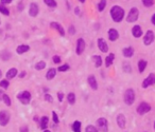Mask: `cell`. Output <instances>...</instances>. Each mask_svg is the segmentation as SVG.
I'll return each instance as SVG.
<instances>
[{"instance_id": "obj_1", "label": "cell", "mask_w": 155, "mask_h": 132, "mask_svg": "<svg viewBox=\"0 0 155 132\" xmlns=\"http://www.w3.org/2000/svg\"><path fill=\"white\" fill-rule=\"evenodd\" d=\"M109 15H111L114 22L120 23L124 19L125 12H124L123 7H121L120 5H113L111 7V11H109Z\"/></svg>"}, {"instance_id": "obj_2", "label": "cell", "mask_w": 155, "mask_h": 132, "mask_svg": "<svg viewBox=\"0 0 155 132\" xmlns=\"http://www.w3.org/2000/svg\"><path fill=\"white\" fill-rule=\"evenodd\" d=\"M138 18H139V10L137 7H132L127 13V21L130 23H133V22H136L138 20Z\"/></svg>"}, {"instance_id": "obj_3", "label": "cell", "mask_w": 155, "mask_h": 132, "mask_svg": "<svg viewBox=\"0 0 155 132\" xmlns=\"http://www.w3.org/2000/svg\"><path fill=\"white\" fill-rule=\"evenodd\" d=\"M124 103L127 105V106H131V105L134 104L135 101V92L133 89H127L125 92H124V96H123Z\"/></svg>"}, {"instance_id": "obj_4", "label": "cell", "mask_w": 155, "mask_h": 132, "mask_svg": "<svg viewBox=\"0 0 155 132\" xmlns=\"http://www.w3.org/2000/svg\"><path fill=\"white\" fill-rule=\"evenodd\" d=\"M31 93L29 91H22L17 95V99L20 101L22 105H28L31 101Z\"/></svg>"}, {"instance_id": "obj_5", "label": "cell", "mask_w": 155, "mask_h": 132, "mask_svg": "<svg viewBox=\"0 0 155 132\" xmlns=\"http://www.w3.org/2000/svg\"><path fill=\"white\" fill-rule=\"evenodd\" d=\"M97 128L100 132H108V122L104 117H100L97 119Z\"/></svg>"}, {"instance_id": "obj_6", "label": "cell", "mask_w": 155, "mask_h": 132, "mask_svg": "<svg viewBox=\"0 0 155 132\" xmlns=\"http://www.w3.org/2000/svg\"><path fill=\"white\" fill-rule=\"evenodd\" d=\"M11 119V115L10 113L5 110L3 111H0V126H2V127H5V126L9 124Z\"/></svg>"}, {"instance_id": "obj_7", "label": "cell", "mask_w": 155, "mask_h": 132, "mask_svg": "<svg viewBox=\"0 0 155 132\" xmlns=\"http://www.w3.org/2000/svg\"><path fill=\"white\" fill-rule=\"evenodd\" d=\"M155 39V35H154V32L152 31V30H149L147 31V33L145 34V37H144V43L146 45H150L152 42L154 41Z\"/></svg>"}, {"instance_id": "obj_8", "label": "cell", "mask_w": 155, "mask_h": 132, "mask_svg": "<svg viewBox=\"0 0 155 132\" xmlns=\"http://www.w3.org/2000/svg\"><path fill=\"white\" fill-rule=\"evenodd\" d=\"M150 110H151V106H150L148 103H145V101L139 104V106L137 107V113L140 115H144L146 114V113H148Z\"/></svg>"}, {"instance_id": "obj_9", "label": "cell", "mask_w": 155, "mask_h": 132, "mask_svg": "<svg viewBox=\"0 0 155 132\" xmlns=\"http://www.w3.org/2000/svg\"><path fill=\"white\" fill-rule=\"evenodd\" d=\"M39 13V7L38 4L35 2H32L29 5V16L30 17H36Z\"/></svg>"}, {"instance_id": "obj_10", "label": "cell", "mask_w": 155, "mask_h": 132, "mask_svg": "<svg viewBox=\"0 0 155 132\" xmlns=\"http://www.w3.org/2000/svg\"><path fill=\"white\" fill-rule=\"evenodd\" d=\"M85 48H86V43H85V40L83 38H79L77 40V48H75V53L78 55H81L82 53L85 51Z\"/></svg>"}, {"instance_id": "obj_11", "label": "cell", "mask_w": 155, "mask_h": 132, "mask_svg": "<svg viewBox=\"0 0 155 132\" xmlns=\"http://www.w3.org/2000/svg\"><path fill=\"white\" fill-rule=\"evenodd\" d=\"M50 28L57 30V33H59L61 36H65V30H64L63 25H60V23L57 22V21H52V22H50Z\"/></svg>"}, {"instance_id": "obj_12", "label": "cell", "mask_w": 155, "mask_h": 132, "mask_svg": "<svg viewBox=\"0 0 155 132\" xmlns=\"http://www.w3.org/2000/svg\"><path fill=\"white\" fill-rule=\"evenodd\" d=\"M151 85H155V74L151 73L149 74V76L144 80L142 83V88H148Z\"/></svg>"}, {"instance_id": "obj_13", "label": "cell", "mask_w": 155, "mask_h": 132, "mask_svg": "<svg viewBox=\"0 0 155 132\" xmlns=\"http://www.w3.org/2000/svg\"><path fill=\"white\" fill-rule=\"evenodd\" d=\"M107 35H108V39L111 41H116L117 39L119 38V32L114 28L109 29L108 32H107Z\"/></svg>"}, {"instance_id": "obj_14", "label": "cell", "mask_w": 155, "mask_h": 132, "mask_svg": "<svg viewBox=\"0 0 155 132\" xmlns=\"http://www.w3.org/2000/svg\"><path fill=\"white\" fill-rule=\"evenodd\" d=\"M87 81L89 87L92 88V90L94 91L98 90V81H97V78H96L95 75H89L87 78Z\"/></svg>"}, {"instance_id": "obj_15", "label": "cell", "mask_w": 155, "mask_h": 132, "mask_svg": "<svg viewBox=\"0 0 155 132\" xmlns=\"http://www.w3.org/2000/svg\"><path fill=\"white\" fill-rule=\"evenodd\" d=\"M98 48L102 53H106L108 51V45L103 38H98Z\"/></svg>"}, {"instance_id": "obj_16", "label": "cell", "mask_w": 155, "mask_h": 132, "mask_svg": "<svg viewBox=\"0 0 155 132\" xmlns=\"http://www.w3.org/2000/svg\"><path fill=\"white\" fill-rule=\"evenodd\" d=\"M142 34H144V32H142V29H141L140 25H136L132 28V35L134 36L135 38H139V37H141Z\"/></svg>"}, {"instance_id": "obj_17", "label": "cell", "mask_w": 155, "mask_h": 132, "mask_svg": "<svg viewBox=\"0 0 155 132\" xmlns=\"http://www.w3.org/2000/svg\"><path fill=\"white\" fill-rule=\"evenodd\" d=\"M117 125L118 127L121 129H123L125 127V124H127V119H125V116L123 114H118L117 115Z\"/></svg>"}, {"instance_id": "obj_18", "label": "cell", "mask_w": 155, "mask_h": 132, "mask_svg": "<svg viewBox=\"0 0 155 132\" xmlns=\"http://www.w3.org/2000/svg\"><path fill=\"white\" fill-rule=\"evenodd\" d=\"M122 54H123L124 57L131 58L132 56L134 55V49H133V47H127V48H124L122 50Z\"/></svg>"}, {"instance_id": "obj_19", "label": "cell", "mask_w": 155, "mask_h": 132, "mask_svg": "<svg viewBox=\"0 0 155 132\" xmlns=\"http://www.w3.org/2000/svg\"><path fill=\"white\" fill-rule=\"evenodd\" d=\"M18 74V70L16 68H11V69L7 70V79H12V78H14L16 75Z\"/></svg>"}, {"instance_id": "obj_20", "label": "cell", "mask_w": 155, "mask_h": 132, "mask_svg": "<svg viewBox=\"0 0 155 132\" xmlns=\"http://www.w3.org/2000/svg\"><path fill=\"white\" fill-rule=\"evenodd\" d=\"M57 70L55 69V68H50L48 71H47V73H46V78L48 80H51L53 79L54 77H55V75H57Z\"/></svg>"}, {"instance_id": "obj_21", "label": "cell", "mask_w": 155, "mask_h": 132, "mask_svg": "<svg viewBox=\"0 0 155 132\" xmlns=\"http://www.w3.org/2000/svg\"><path fill=\"white\" fill-rule=\"evenodd\" d=\"M29 50H30V45H20L17 47V49H16V52H17V54H19V55H21V54H24V53L28 52Z\"/></svg>"}, {"instance_id": "obj_22", "label": "cell", "mask_w": 155, "mask_h": 132, "mask_svg": "<svg viewBox=\"0 0 155 132\" xmlns=\"http://www.w3.org/2000/svg\"><path fill=\"white\" fill-rule=\"evenodd\" d=\"M114 59H115V54H114V53H111V54H108V55L106 56V58H105V67L106 68H109V67L113 65Z\"/></svg>"}, {"instance_id": "obj_23", "label": "cell", "mask_w": 155, "mask_h": 132, "mask_svg": "<svg viewBox=\"0 0 155 132\" xmlns=\"http://www.w3.org/2000/svg\"><path fill=\"white\" fill-rule=\"evenodd\" d=\"M48 124H49V117L48 116H42L40 118V121H39V127L42 129V130H45V129L48 127Z\"/></svg>"}, {"instance_id": "obj_24", "label": "cell", "mask_w": 155, "mask_h": 132, "mask_svg": "<svg viewBox=\"0 0 155 132\" xmlns=\"http://www.w3.org/2000/svg\"><path fill=\"white\" fill-rule=\"evenodd\" d=\"M92 61L95 63L96 68H100L102 66V57L100 55H94L92 56Z\"/></svg>"}, {"instance_id": "obj_25", "label": "cell", "mask_w": 155, "mask_h": 132, "mask_svg": "<svg viewBox=\"0 0 155 132\" xmlns=\"http://www.w3.org/2000/svg\"><path fill=\"white\" fill-rule=\"evenodd\" d=\"M147 65H148V63H147L146 60L140 59V60L138 61V71H139L140 73H142L146 70V68H147Z\"/></svg>"}, {"instance_id": "obj_26", "label": "cell", "mask_w": 155, "mask_h": 132, "mask_svg": "<svg viewBox=\"0 0 155 132\" xmlns=\"http://www.w3.org/2000/svg\"><path fill=\"white\" fill-rule=\"evenodd\" d=\"M106 5H107V1L106 0H100L99 1L98 5H97V7H98V11L100 12V13H102L103 11L105 10Z\"/></svg>"}, {"instance_id": "obj_27", "label": "cell", "mask_w": 155, "mask_h": 132, "mask_svg": "<svg viewBox=\"0 0 155 132\" xmlns=\"http://www.w3.org/2000/svg\"><path fill=\"white\" fill-rule=\"evenodd\" d=\"M44 3L50 9H55L57 7V2L55 0H44Z\"/></svg>"}, {"instance_id": "obj_28", "label": "cell", "mask_w": 155, "mask_h": 132, "mask_svg": "<svg viewBox=\"0 0 155 132\" xmlns=\"http://www.w3.org/2000/svg\"><path fill=\"white\" fill-rule=\"evenodd\" d=\"M0 14L4 15V16H9L10 15V10L9 7H7V5L0 3Z\"/></svg>"}, {"instance_id": "obj_29", "label": "cell", "mask_w": 155, "mask_h": 132, "mask_svg": "<svg viewBox=\"0 0 155 132\" xmlns=\"http://www.w3.org/2000/svg\"><path fill=\"white\" fill-rule=\"evenodd\" d=\"M11 57H12V54L9 51H2V52H0V58L2 59V60H9V59H11Z\"/></svg>"}, {"instance_id": "obj_30", "label": "cell", "mask_w": 155, "mask_h": 132, "mask_svg": "<svg viewBox=\"0 0 155 132\" xmlns=\"http://www.w3.org/2000/svg\"><path fill=\"white\" fill-rule=\"evenodd\" d=\"M81 127H82L81 122L75 121V122H73V124H72V131L73 132H81Z\"/></svg>"}, {"instance_id": "obj_31", "label": "cell", "mask_w": 155, "mask_h": 132, "mask_svg": "<svg viewBox=\"0 0 155 132\" xmlns=\"http://www.w3.org/2000/svg\"><path fill=\"white\" fill-rule=\"evenodd\" d=\"M67 101H68V104L74 105V103H75V94L72 93V92H71V93H68Z\"/></svg>"}, {"instance_id": "obj_32", "label": "cell", "mask_w": 155, "mask_h": 132, "mask_svg": "<svg viewBox=\"0 0 155 132\" xmlns=\"http://www.w3.org/2000/svg\"><path fill=\"white\" fill-rule=\"evenodd\" d=\"M9 86H10V81H9V79H2L0 80V88H2V89H7L9 88Z\"/></svg>"}, {"instance_id": "obj_33", "label": "cell", "mask_w": 155, "mask_h": 132, "mask_svg": "<svg viewBox=\"0 0 155 132\" xmlns=\"http://www.w3.org/2000/svg\"><path fill=\"white\" fill-rule=\"evenodd\" d=\"M141 2H142V4L145 5L146 7H151L154 5V0H141Z\"/></svg>"}, {"instance_id": "obj_34", "label": "cell", "mask_w": 155, "mask_h": 132, "mask_svg": "<svg viewBox=\"0 0 155 132\" xmlns=\"http://www.w3.org/2000/svg\"><path fill=\"white\" fill-rule=\"evenodd\" d=\"M69 69H70V66L68 63H64V65H62V66H60L57 68V71H60V72H66Z\"/></svg>"}, {"instance_id": "obj_35", "label": "cell", "mask_w": 155, "mask_h": 132, "mask_svg": "<svg viewBox=\"0 0 155 132\" xmlns=\"http://www.w3.org/2000/svg\"><path fill=\"white\" fill-rule=\"evenodd\" d=\"M46 68V63L45 61H42V60H40V61H38V63L35 65V69L38 70V71H40V70L45 69Z\"/></svg>"}, {"instance_id": "obj_36", "label": "cell", "mask_w": 155, "mask_h": 132, "mask_svg": "<svg viewBox=\"0 0 155 132\" xmlns=\"http://www.w3.org/2000/svg\"><path fill=\"white\" fill-rule=\"evenodd\" d=\"M2 101H4V104L7 105V107H10L11 105H12V101H11V97L7 95V94H5L4 93V95H3V98H2Z\"/></svg>"}, {"instance_id": "obj_37", "label": "cell", "mask_w": 155, "mask_h": 132, "mask_svg": "<svg viewBox=\"0 0 155 132\" xmlns=\"http://www.w3.org/2000/svg\"><path fill=\"white\" fill-rule=\"evenodd\" d=\"M85 132H99L98 128L95 127L94 125H88L86 128H85Z\"/></svg>"}, {"instance_id": "obj_38", "label": "cell", "mask_w": 155, "mask_h": 132, "mask_svg": "<svg viewBox=\"0 0 155 132\" xmlns=\"http://www.w3.org/2000/svg\"><path fill=\"white\" fill-rule=\"evenodd\" d=\"M122 68H123V71L125 72V73H131V72H132V67H131L130 63H124Z\"/></svg>"}, {"instance_id": "obj_39", "label": "cell", "mask_w": 155, "mask_h": 132, "mask_svg": "<svg viewBox=\"0 0 155 132\" xmlns=\"http://www.w3.org/2000/svg\"><path fill=\"white\" fill-rule=\"evenodd\" d=\"M52 121L54 124H59V123H60V118H59V116H57L55 111H52Z\"/></svg>"}, {"instance_id": "obj_40", "label": "cell", "mask_w": 155, "mask_h": 132, "mask_svg": "<svg viewBox=\"0 0 155 132\" xmlns=\"http://www.w3.org/2000/svg\"><path fill=\"white\" fill-rule=\"evenodd\" d=\"M44 98H45V101H48V103H52V101H53L52 95H50V94H45V96H44Z\"/></svg>"}, {"instance_id": "obj_41", "label": "cell", "mask_w": 155, "mask_h": 132, "mask_svg": "<svg viewBox=\"0 0 155 132\" xmlns=\"http://www.w3.org/2000/svg\"><path fill=\"white\" fill-rule=\"evenodd\" d=\"M24 9H25L24 2H22V1H20V2L17 4V11H18V12H22V11H24Z\"/></svg>"}, {"instance_id": "obj_42", "label": "cell", "mask_w": 155, "mask_h": 132, "mask_svg": "<svg viewBox=\"0 0 155 132\" xmlns=\"http://www.w3.org/2000/svg\"><path fill=\"white\" fill-rule=\"evenodd\" d=\"M68 33L70 35L75 34V28H74V25H70V27L68 28Z\"/></svg>"}, {"instance_id": "obj_43", "label": "cell", "mask_w": 155, "mask_h": 132, "mask_svg": "<svg viewBox=\"0 0 155 132\" xmlns=\"http://www.w3.org/2000/svg\"><path fill=\"white\" fill-rule=\"evenodd\" d=\"M62 61V59L59 55H54L53 56V63H60Z\"/></svg>"}, {"instance_id": "obj_44", "label": "cell", "mask_w": 155, "mask_h": 132, "mask_svg": "<svg viewBox=\"0 0 155 132\" xmlns=\"http://www.w3.org/2000/svg\"><path fill=\"white\" fill-rule=\"evenodd\" d=\"M63 99H64L63 92H59V93H57V101H60V103H62V101H63Z\"/></svg>"}, {"instance_id": "obj_45", "label": "cell", "mask_w": 155, "mask_h": 132, "mask_svg": "<svg viewBox=\"0 0 155 132\" xmlns=\"http://www.w3.org/2000/svg\"><path fill=\"white\" fill-rule=\"evenodd\" d=\"M13 2V0H0V3L4 4V5H7V4H11Z\"/></svg>"}, {"instance_id": "obj_46", "label": "cell", "mask_w": 155, "mask_h": 132, "mask_svg": "<svg viewBox=\"0 0 155 132\" xmlns=\"http://www.w3.org/2000/svg\"><path fill=\"white\" fill-rule=\"evenodd\" d=\"M19 132H29L28 126H21L20 129H19Z\"/></svg>"}, {"instance_id": "obj_47", "label": "cell", "mask_w": 155, "mask_h": 132, "mask_svg": "<svg viewBox=\"0 0 155 132\" xmlns=\"http://www.w3.org/2000/svg\"><path fill=\"white\" fill-rule=\"evenodd\" d=\"M74 14L78 15V16L81 14V10H80V7H74Z\"/></svg>"}, {"instance_id": "obj_48", "label": "cell", "mask_w": 155, "mask_h": 132, "mask_svg": "<svg viewBox=\"0 0 155 132\" xmlns=\"http://www.w3.org/2000/svg\"><path fill=\"white\" fill-rule=\"evenodd\" d=\"M151 22H152V25H155V14L152 15V17H151Z\"/></svg>"}, {"instance_id": "obj_49", "label": "cell", "mask_w": 155, "mask_h": 132, "mask_svg": "<svg viewBox=\"0 0 155 132\" xmlns=\"http://www.w3.org/2000/svg\"><path fill=\"white\" fill-rule=\"evenodd\" d=\"M25 76H26V71H22V72H20V74H19V77H20V78H24Z\"/></svg>"}, {"instance_id": "obj_50", "label": "cell", "mask_w": 155, "mask_h": 132, "mask_svg": "<svg viewBox=\"0 0 155 132\" xmlns=\"http://www.w3.org/2000/svg\"><path fill=\"white\" fill-rule=\"evenodd\" d=\"M3 95H4L3 90H0V101H2V98H3Z\"/></svg>"}, {"instance_id": "obj_51", "label": "cell", "mask_w": 155, "mask_h": 132, "mask_svg": "<svg viewBox=\"0 0 155 132\" xmlns=\"http://www.w3.org/2000/svg\"><path fill=\"white\" fill-rule=\"evenodd\" d=\"M66 7H67L68 10H70V3H69L68 1H66Z\"/></svg>"}, {"instance_id": "obj_52", "label": "cell", "mask_w": 155, "mask_h": 132, "mask_svg": "<svg viewBox=\"0 0 155 132\" xmlns=\"http://www.w3.org/2000/svg\"><path fill=\"white\" fill-rule=\"evenodd\" d=\"M79 2H81V3H85V2H86V0H79Z\"/></svg>"}, {"instance_id": "obj_53", "label": "cell", "mask_w": 155, "mask_h": 132, "mask_svg": "<svg viewBox=\"0 0 155 132\" xmlns=\"http://www.w3.org/2000/svg\"><path fill=\"white\" fill-rule=\"evenodd\" d=\"M1 76H2V71L0 70V78H1Z\"/></svg>"}, {"instance_id": "obj_54", "label": "cell", "mask_w": 155, "mask_h": 132, "mask_svg": "<svg viewBox=\"0 0 155 132\" xmlns=\"http://www.w3.org/2000/svg\"><path fill=\"white\" fill-rule=\"evenodd\" d=\"M42 132H51V131H49V130H47V129H45V130H44V131Z\"/></svg>"}, {"instance_id": "obj_55", "label": "cell", "mask_w": 155, "mask_h": 132, "mask_svg": "<svg viewBox=\"0 0 155 132\" xmlns=\"http://www.w3.org/2000/svg\"><path fill=\"white\" fill-rule=\"evenodd\" d=\"M154 129H155V122H154Z\"/></svg>"}, {"instance_id": "obj_56", "label": "cell", "mask_w": 155, "mask_h": 132, "mask_svg": "<svg viewBox=\"0 0 155 132\" xmlns=\"http://www.w3.org/2000/svg\"><path fill=\"white\" fill-rule=\"evenodd\" d=\"M0 23H1V20H0Z\"/></svg>"}]
</instances>
